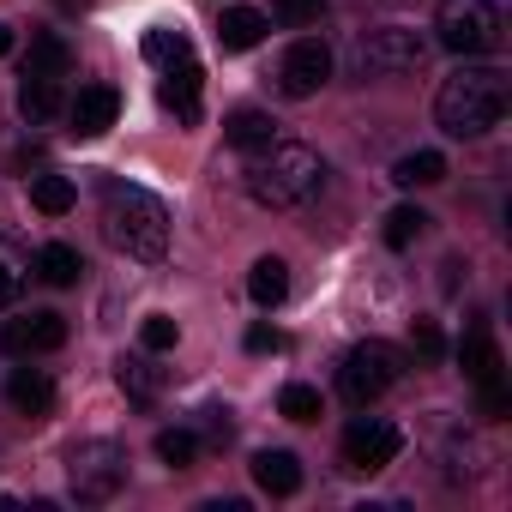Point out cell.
<instances>
[{
	"instance_id": "32",
	"label": "cell",
	"mask_w": 512,
	"mask_h": 512,
	"mask_svg": "<svg viewBox=\"0 0 512 512\" xmlns=\"http://www.w3.org/2000/svg\"><path fill=\"white\" fill-rule=\"evenodd\" d=\"M410 344H416L422 362H440V356H446V332H440L434 320H416V326H410Z\"/></svg>"
},
{
	"instance_id": "31",
	"label": "cell",
	"mask_w": 512,
	"mask_h": 512,
	"mask_svg": "<svg viewBox=\"0 0 512 512\" xmlns=\"http://www.w3.org/2000/svg\"><path fill=\"white\" fill-rule=\"evenodd\" d=\"M139 344H145L151 356H157V350H175V344H181V326H175V320H163V314H151V320L139 326Z\"/></svg>"
},
{
	"instance_id": "16",
	"label": "cell",
	"mask_w": 512,
	"mask_h": 512,
	"mask_svg": "<svg viewBox=\"0 0 512 512\" xmlns=\"http://www.w3.org/2000/svg\"><path fill=\"white\" fill-rule=\"evenodd\" d=\"M223 145H235V151H266V145H278V121L266 109H229L223 115Z\"/></svg>"
},
{
	"instance_id": "12",
	"label": "cell",
	"mask_w": 512,
	"mask_h": 512,
	"mask_svg": "<svg viewBox=\"0 0 512 512\" xmlns=\"http://www.w3.org/2000/svg\"><path fill=\"white\" fill-rule=\"evenodd\" d=\"M115 115H121V91H115V85H85V91L67 103V121H73L79 139H103V133L115 127Z\"/></svg>"
},
{
	"instance_id": "3",
	"label": "cell",
	"mask_w": 512,
	"mask_h": 512,
	"mask_svg": "<svg viewBox=\"0 0 512 512\" xmlns=\"http://www.w3.org/2000/svg\"><path fill=\"white\" fill-rule=\"evenodd\" d=\"M326 187V157L314 145H266L247 163V199L266 211H296Z\"/></svg>"
},
{
	"instance_id": "4",
	"label": "cell",
	"mask_w": 512,
	"mask_h": 512,
	"mask_svg": "<svg viewBox=\"0 0 512 512\" xmlns=\"http://www.w3.org/2000/svg\"><path fill=\"white\" fill-rule=\"evenodd\" d=\"M434 55V37L410 31V25H368L350 43V67L356 79H392V73H416Z\"/></svg>"
},
{
	"instance_id": "19",
	"label": "cell",
	"mask_w": 512,
	"mask_h": 512,
	"mask_svg": "<svg viewBox=\"0 0 512 512\" xmlns=\"http://www.w3.org/2000/svg\"><path fill=\"white\" fill-rule=\"evenodd\" d=\"M247 296H253V308H278L284 296H290V266L278 260V253H266V260H253V272H247Z\"/></svg>"
},
{
	"instance_id": "22",
	"label": "cell",
	"mask_w": 512,
	"mask_h": 512,
	"mask_svg": "<svg viewBox=\"0 0 512 512\" xmlns=\"http://www.w3.org/2000/svg\"><path fill=\"white\" fill-rule=\"evenodd\" d=\"M25 73H43V79H67V73H73V49H67V37H55V31L31 37Z\"/></svg>"
},
{
	"instance_id": "28",
	"label": "cell",
	"mask_w": 512,
	"mask_h": 512,
	"mask_svg": "<svg viewBox=\"0 0 512 512\" xmlns=\"http://www.w3.org/2000/svg\"><path fill=\"white\" fill-rule=\"evenodd\" d=\"M193 55V43L181 37V31H145V61H157V67H175V61H187Z\"/></svg>"
},
{
	"instance_id": "17",
	"label": "cell",
	"mask_w": 512,
	"mask_h": 512,
	"mask_svg": "<svg viewBox=\"0 0 512 512\" xmlns=\"http://www.w3.org/2000/svg\"><path fill=\"white\" fill-rule=\"evenodd\" d=\"M19 115H25L31 127H49L55 115H67V91H61V79L25 73V85H19Z\"/></svg>"
},
{
	"instance_id": "37",
	"label": "cell",
	"mask_w": 512,
	"mask_h": 512,
	"mask_svg": "<svg viewBox=\"0 0 512 512\" xmlns=\"http://www.w3.org/2000/svg\"><path fill=\"white\" fill-rule=\"evenodd\" d=\"M392 7H410V0H392Z\"/></svg>"
},
{
	"instance_id": "26",
	"label": "cell",
	"mask_w": 512,
	"mask_h": 512,
	"mask_svg": "<svg viewBox=\"0 0 512 512\" xmlns=\"http://www.w3.org/2000/svg\"><path fill=\"white\" fill-rule=\"evenodd\" d=\"M422 229H428V211H422V205H392L380 235H386V247H398V253H404V247H410Z\"/></svg>"
},
{
	"instance_id": "35",
	"label": "cell",
	"mask_w": 512,
	"mask_h": 512,
	"mask_svg": "<svg viewBox=\"0 0 512 512\" xmlns=\"http://www.w3.org/2000/svg\"><path fill=\"white\" fill-rule=\"evenodd\" d=\"M0 55H13V25H0Z\"/></svg>"
},
{
	"instance_id": "24",
	"label": "cell",
	"mask_w": 512,
	"mask_h": 512,
	"mask_svg": "<svg viewBox=\"0 0 512 512\" xmlns=\"http://www.w3.org/2000/svg\"><path fill=\"white\" fill-rule=\"evenodd\" d=\"M392 181L398 187H434V181H446V157L440 151H404L392 163Z\"/></svg>"
},
{
	"instance_id": "5",
	"label": "cell",
	"mask_w": 512,
	"mask_h": 512,
	"mask_svg": "<svg viewBox=\"0 0 512 512\" xmlns=\"http://www.w3.org/2000/svg\"><path fill=\"white\" fill-rule=\"evenodd\" d=\"M67 488L79 506H109L127 488V446L121 440H79L67 452Z\"/></svg>"
},
{
	"instance_id": "1",
	"label": "cell",
	"mask_w": 512,
	"mask_h": 512,
	"mask_svg": "<svg viewBox=\"0 0 512 512\" xmlns=\"http://www.w3.org/2000/svg\"><path fill=\"white\" fill-rule=\"evenodd\" d=\"M434 121L440 133L452 139H482L506 121V73L500 67H482V61H464L440 79L434 91Z\"/></svg>"
},
{
	"instance_id": "15",
	"label": "cell",
	"mask_w": 512,
	"mask_h": 512,
	"mask_svg": "<svg viewBox=\"0 0 512 512\" xmlns=\"http://www.w3.org/2000/svg\"><path fill=\"white\" fill-rule=\"evenodd\" d=\"M7 404L19 410V416H49L55 410V380H49V368H13L7 374Z\"/></svg>"
},
{
	"instance_id": "13",
	"label": "cell",
	"mask_w": 512,
	"mask_h": 512,
	"mask_svg": "<svg viewBox=\"0 0 512 512\" xmlns=\"http://www.w3.org/2000/svg\"><path fill=\"white\" fill-rule=\"evenodd\" d=\"M199 91H205V73H199V61L187 55V61H175L169 73H163V109L181 121V127H193L199 121Z\"/></svg>"
},
{
	"instance_id": "9",
	"label": "cell",
	"mask_w": 512,
	"mask_h": 512,
	"mask_svg": "<svg viewBox=\"0 0 512 512\" xmlns=\"http://www.w3.org/2000/svg\"><path fill=\"white\" fill-rule=\"evenodd\" d=\"M344 470H386L398 452H404V428L398 422H386V416H356L350 428H344Z\"/></svg>"
},
{
	"instance_id": "18",
	"label": "cell",
	"mask_w": 512,
	"mask_h": 512,
	"mask_svg": "<svg viewBox=\"0 0 512 512\" xmlns=\"http://www.w3.org/2000/svg\"><path fill=\"white\" fill-rule=\"evenodd\" d=\"M272 31V19L266 13H253V7H229L223 19H217V43L229 49V55H241V49H260V37Z\"/></svg>"
},
{
	"instance_id": "34",
	"label": "cell",
	"mask_w": 512,
	"mask_h": 512,
	"mask_svg": "<svg viewBox=\"0 0 512 512\" xmlns=\"http://www.w3.org/2000/svg\"><path fill=\"white\" fill-rule=\"evenodd\" d=\"M229 440H235L229 410H205V440H199V446H229Z\"/></svg>"
},
{
	"instance_id": "11",
	"label": "cell",
	"mask_w": 512,
	"mask_h": 512,
	"mask_svg": "<svg viewBox=\"0 0 512 512\" xmlns=\"http://www.w3.org/2000/svg\"><path fill=\"white\" fill-rule=\"evenodd\" d=\"M326 79H332V49H326L320 37H296V43L284 49V61H278V91L302 103V97H314Z\"/></svg>"
},
{
	"instance_id": "23",
	"label": "cell",
	"mask_w": 512,
	"mask_h": 512,
	"mask_svg": "<svg viewBox=\"0 0 512 512\" xmlns=\"http://www.w3.org/2000/svg\"><path fill=\"white\" fill-rule=\"evenodd\" d=\"M25 284H31V260H25V247L0 235V314H7V308L25 296Z\"/></svg>"
},
{
	"instance_id": "8",
	"label": "cell",
	"mask_w": 512,
	"mask_h": 512,
	"mask_svg": "<svg viewBox=\"0 0 512 512\" xmlns=\"http://www.w3.org/2000/svg\"><path fill=\"white\" fill-rule=\"evenodd\" d=\"M398 380H404V356H398L392 344H380V338L356 344V350L344 356V368H338V392H344L350 410H368V404L386 398Z\"/></svg>"
},
{
	"instance_id": "7",
	"label": "cell",
	"mask_w": 512,
	"mask_h": 512,
	"mask_svg": "<svg viewBox=\"0 0 512 512\" xmlns=\"http://www.w3.org/2000/svg\"><path fill=\"white\" fill-rule=\"evenodd\" d=\"M458 362H464V380L476 386V404L488 422H506L512 416V392H506V362H500V344L488 332V320H476L458 344Z\"/></svg>"
},
{
	"instance_id": "2",
	"label": "cell",
	"mask_w": 512,
	"mask_h": 512,
	"mask_svg": "<svg viewBox=\"0 0 512 512\" xmlns=\"http://www.w3.org/2000/svg\"><path fill=\"white\" fill-rule=\"evenodd\" d=\"M103 235L115 253L139 266H163L169 260V205L133 181H109L103 187Z\"/></svg>"
},
{
	"instance_id": "25",
	"label": "cell",
	"mask_w": 512,
	"mask_h": 512,
	"mask_svg": "<svg viewBox=\"0 0 512 512\" xmlns=\"http://www.w3.org/2000/svg\"><path fill=\"white\" fill-rule=\"evenodd\" d=\"M31 205H37L43 217H67V211L79 205V187H73L67 175H31Z\"/></svg>"
},
{
	"instance_id": "30",
	"label": "cell",
	"mask_w": 512,
	"mask_h": 512,
	"mask_svg": "<svg viewBox=\"0 0 512 512\" xmlns=\"http://www.w3.org/2000/svg\"><path fill=\"white\" fill-rule=\"evenodd\" d=\"M326 7H332V0H272V19L290 25V31H302V25H320Z\"/></svg>"
},
{
	"instance_id": "20",
	"label": "cell",
	"mask_w": 512,
	"mask_h": 512,
	"mask_svg": "<svg viewBox=\"0 0 512 512\" xmlns=\"http://www.w3.org/2000/svg\"><path fill=\"white\" fill-rule=\"evenodd\" d=\"M115 386L127 392V404L151 410V404H157V392H163V374H157L145 356H121V362H115Z\"/></svg>"
},
{
	"instance_id": "14",
	"label": "cell",
	"mask_w": 512,
	"mask_h": 512,
	"mask_svg": "<svg viewBox=\"0 0 512 512\" xmlns=\"http://www.w3.org/2000/svg\"><path fill=\"white\" fill-rule=\"evenodd\" d=\"M253 482H260V494H272V500H290L302 488V458L284 452V446L253 452Z\"/></svg>"
},
{
	"instance_id": "10",
	"label": "cell",
	"mask_w": 512,
	"mask_h": 512,
	"mask_svg": "<svg viewBox=\"0 0 512 512\" xmlns=\"http://www.w3.org/2000/svg\"><path fill=\"white\" fill-rule=\"evenodd\" d=\"M61 344H67V314H55V308H31V314H13L0 326V350L13 362H37Z\"/></svg>"
},
{
	"instance_id": "6",
	"label": "cell",
	"mask_w": 512,
	"mask_h": 512,
	"mask_svg": "<svg viewBox=\"0 0 512 512\" xmlns=\"http://www.w3.org/2000/svg\"><path fill=\"white\" fill-rule=\"evenodd\" d=\"M434 43L476 61V55H494L500 49V7L494 0H440L434 13Z\"/></svg>"
},
{
	"instance_id": "36",
	"label": "cell",
	"mask_w": 512,
	"mask_h": 512,
	"mask_svg": "<svg viewBox=\"0 0 512 512\" xmlns=\"http://www.w3.org/2000/svg\"><path fill=\"white\" fill-rule=\"evenodd\" d=\"M61 7H67V13H85V7H91V0H61Z\"/></svg>"
},
{
	"instance_id": "29",
	"label": "cell",
	"mask_w": 512,
	"mask_h": 512,
	"mask_svg": "<svg viewBox=\"0 0 512 512\" xmlns=\"http://www.w3.org/2000/svg\"><path fill=\"white\" fill-rule=\"evenodd\" d=\"M278 416H290V422H320V392L302 386V380H290V386L278 392Z\"/></svg>"
},
{
	"instance_id": "21",
	"label": "cell",
	"mask_w": 512,
	"mask_h": 512,
	"mask_svg": "<svg viewBox=\"0 0 512 512\" xmlns=\"http://www.w3.org/2000/svg\"><path fill=\"white\" fill-rule=\"evenodd\" d=\"M79 272H85V260H79V247H67V241H49V247L37 253V278L55 284V290H73Z\"/></svg>"
},
{
	"instance_id": "33",
	"label": "cell",
	"mask_w": 512,
	"mask_h": 512,
	"mask_svg": "<svg viewBox=\"0 0 512 512\" xmlns=\"http://www.w3.org/2000/svg\"><path fill=\"white\" fill-rule=\"evenodd\" d=\"M247 350H253V356L284 350V332H278V326H266V320H253V326H247Z\"/></svg>"
},
{
	"instance_id": "27",
	"label": "cell",
	"mask_w": 512,
	"mask_h": 512,
	"mask_svg": "<svg viewBox=\"0 0 512 512\" xmlns=\"http://www.w3.org/2000/svg\"><path fill=\"white\" fill-rule=\"evenodd\" d=\"M157 458H163L169 470H193V458H199V434H193V428H163V434H157Z\"/></svg>"
}]
</instances>
